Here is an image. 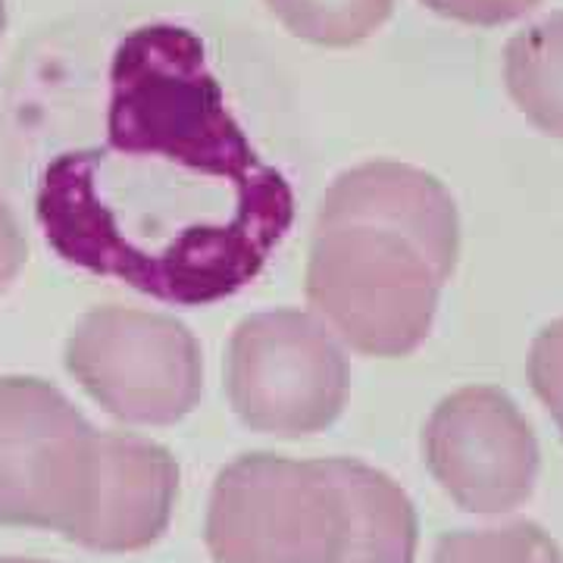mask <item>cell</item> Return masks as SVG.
Listing matches in <instances>:
<instances>
[{
  "mask_svg": "<svg viewBox=\"0 0 563 563\" xmlns=\"http://www.w3.org/2000/svg\"><path fill=\"white\" fill-rule=\"evenodd\" d=\"M38 222L73 266L207 307L266 269L295 222V195L229 110L201 41L144 25L113 57L107 139L47 166Z\"/></svg>",
  "mask_w": 563,
  "mask_h": 563,
  "instance_id": "cell-1",
  "label": "cell"
},
{
  "mask_svg": "<svg viewBox=\"0 0 563 563\" xmlns=\"http://www.w3.org/2000/svg\"><path fill=\"white\" fill-rule=\"evenodd\" d=\"M444 279L420 244L379 225H317L307 301L329 332L366 357H407L435 322Z\"/></svg>",
  "mask_w": 563,
  "mask_h": 563,
  "instance_id": "cell-2",
  "label": "cell"
},
{
  "mask_svg": "<svg viewBox=\"0 0 563 563\" xmlns=\"http://www.w3.org/2000/svg\"><path fill=\"white\" fill-rule=\"evenodd\" d=\"M203 542L217 563H342V488L322 461L242 454L213 483Z\"/></svg>",
  "mask_w": 563,
  "mask_h": 563,
  "instance_id": "cell-3",
  "label": "cell"
},
{
  "mask_svg": "<svg viewBox=\"0 0 563 563\" xmlns=\"http://www.w3.org/2000/svg\"><path fill=\"white\" fill-rule=\"evenodd\" d=\"M351 366L313 310H263L235 325L225 391L235 417L263 435L307 439L342 417Z\"/></svg>",
  "mask_w": 563,
  "mask_h": 563,
  "instance_id": "cell-4",
  "label": "cell"
},
{
  "mask_svg": "<svg viewBox=\"0 0 563 563\" xmlns=\"http://www.w3.org/2000/svg\"><path fill=\"white\" fill-rule=\"evenodd\" d=\"M66 369L110 417L129 426H173L203 395V354L169 313L107 303L79 320Z\"/></svg>",
  "mask_w": 563,
  "mask_h": 563,
  "instance_id": "cell-5",
  "label": "cell"
},
{
  "mask_svg": "<svg viewBox=\"0 0 563 563\" xmlns=\"http://www.w3.org/2000/svg\"><path fill=\"white\" fill-rule=\"evenodd\" d=\"M98 435L57 385L0 379V526L66 539L91 495Z\"/></svg>",
  "mask_w": 563,
  "mask_h": 563,
  "instance_id": "cell-6",
  "label": "cell"
},
{
  "mask_svg": "<svg viewBox=\"0 0 563 563\" xmlns=\"http://www.w3.org/2000/svg\"><path fill=\"white\" fill-rule=\"evenodd\" d=\"M422 461L463 514L501 517L532 498L542 451L507 391L470 385L439 401L426 420Z\"/></svg>",
  "mask_w": 563,
  "mask_h": 563,
  "instance_id": "cell-7",
  "label": "cell"
},
{
  "mask_svg": "<svg viewBox=\"0 0 563 563\" xmlns=\"http://www.w3.org/2000/svg\"><path fill=\"white\" fill-rule=\"evenodd\" d=\"M179 501V463L135 432H101L91 495L66 536L95 554H135L157 544Z\"/></svg>",
  "mask_w": 563,
  "mask_h": 563,
  "instance_id": "cell-8",
  "label": "cell"
},
{
  "mask_svg": "<svg viewBox=\"0 0 563 563\" xmlns=\"http://www.w3.org/2000/svg\"><path fill=\"white\" fill-rule=\"evenodd\" d=\"M363 222L401 232L420 244L442 279H451L461 254L457 203L426 169L395 161L361 163L344 169L322 195L317 225Z\"/></svg>",
  "mask_w": 563,
  "mask_h": 563,
  "instance_id": "cell-9",
  "label": "cell"
},
{
  "mask_svg": "<svg viewBox=\"0 0 563 563\" xmlns=\"http://www.w3.org/2000/svg\"><path fill=\"white\" fill-rule=\"evenodd\" d=\"M347 507V551L342 563H417V507L388 473L357 457H325Z\"/></svg>",
  "mask_w": 563,
  "mask_h": 563,
  "instance_id": "cell-10",
  "label": "cell"
},
{
  "mask_svg": "<svg viewBox=\"0 0 563 563\" xmlns=\"http://www.w3.org/2000/svg\"><path fill=\"white\" fill-rule=\"evenodd\" d=\"M504 81L526 120L563 139V13H551L507 41Z\"/></svg>",
  "mask_w": 563,
  "mask_h": 563,
  "instance_id": "cell-11",
  "label": "cell"
},
{
  "mask_svg": "<svg viewBox=\"0 0 563 563\" xmlns=\"http://www.w3.org/2000/svg\"><path fill=\"white\" fill-rule=\"evenodd\" d=\"M266 7L298 38L351 47L383 29L395 0H266Z\"/></svg>",
  "mask_w": 563,
  "mask_h": 563,
  "instance_id": "cell-12",
  "label": "cell"
},
{
  "mask_svg": "<svg viewBox=\"0 0 563 563\" xmlns=\"http://www.w3.org/2000/svg\"><path fill=\"white\" fill-rule=\"evenodd\" d=\"M432 563H563L561 544L532 520L457 529L435 544Z\"/></svg>",
  "mask_w": 563,
  "mask_h": 563,
  "instance_id": "cell-13",
  "label": "cell"
},
{
  "mask_svg": "<svg viewBox=\"0 0 563 563\" xmlns=\"http://www.w3.org/2000/svg\"><path fill=\"white\" fill-rule=\"evenodd\" d=\"M529 383L563 439V320L544 325L529 347Z\"/></svg>",
  "mask_w": 563,
  "mask_h": 563,
  "instance_id": "cell-14",
  "label": "cell"
},
{
  "mask_svg": "<svg viewBox=\"0 0 563 563\" xmlns=\"http://www.w3.org/2000/svg\"><path fill=\"white\" fill-rule=\"evenodd\" d=\"M439 16L466 22V25H504L532 13L542 0H422Z\"/></svg>",
  "mask_w": 563,
  "mask_h": 563,
  "instance_id": "cell-15",
  "label": "cell"
},
{
  "mask_svg": "<svg viewBox=\"0 0 563 563\" xmlns=\"http://www.w3.org/2000/svg\"><path fill=\"white\" fill-rule=\"evenodd\" d=\"M25 257H29V244H25L20 222L7 207V201L0 198V295L16 282L25 266Z\"/></svg>",
  "mask_w": 563,
  "mask_h": 563,
  "instance_id": "cell-16",
  "label": "cell"
},
{
  "mask_svg": "<svg viewBox=\"0 0 563 563\" xmlns=\"http://www.w3.org/2000/svg\"><path fill=\"white\" fill-rule=\"evenodd\" d=\"M3 29H7V0H0V38H3Z\"/></svg>",
  "mask_w": 563,
  "mask_h": 563,
  "instance_id": "cell-17",
  "label": "cell"
},
{
  "mask_svg": "<svg viewBox=\"0 0 563 563\" xmlns=\"http://www.w3.org/2000/svg\"><path fill=\"white\" fill-rule=\"evenodd\" d=\"M0 563H47V561H35V558H0Z\"/></svg>",
  "mask_w": 563,
  "mask_h": 563,
  "instance_id": "cell-18",
  "label": "cell"
}]
</instances>
